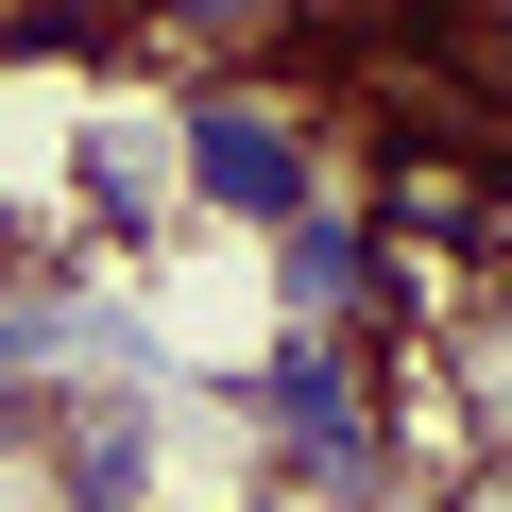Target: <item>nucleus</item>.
I'll list each match as a JSON object with an SVG mask.
<instances>
[{
    "label": "nucleus",
    "instance_id": "4",
    "mask_svg": "<svg viewBox=\"0 0 512 512\" xmlns=\"http://www.w3.org/2000/svg\"><path fill=\"white\" fill-rule=\"evenodd\" d=\"M86 222H103L120 256L171 239V222H205V205H188V137L137 120V103H103V120H86Z\"/></svg>",
    "mask_w": 512,
    "mask_h": 512
},
{
    "label": "nucleus",
    "instance_id": "5",
    "mask_svg": "<svg viewBox=\"0 0 512 512\" xmlns=\"http://www.w3.org/2000/svg\"><path fill=\"white\" fill-rule=\"evenodd\" d=\"M154 35H205V52H291V35H325L342 0H137Z\"/></svg>",
    "mask_w": 512,
    "mask_h": 512
},
{
    "label": "nucleus",
    "instance_id": "6",
    "mask_svg": "<svg viewBox=\"0 0 512 512\" xmlns=\"http://www.w3.org/2000/svg\"><path fill=\"white\" fill-rule=\"evenodd\" d=\"M35 410H52V376H35L18 342H0V461H18V444H35Z\"/></svg>",
    "mask_w": 512,
    "mask_h": 512
},
{
    "label": "nucleus",
    "instance_id": "7",
    "mask_svg": "<svg viewBox=\"0 0 512 512\" xmlns=\"http://www.w3.org/2000/svg\"><path fill=\"white\" fill-rule=\"evenodd\" d=\"M495 495H512V478H495Z\"/></svg>",
    "mask_w": 512,
    "mask_h": 512
},
{
    "label": "nucleus",
    "instance_id": "2",
    "mask_svg": "<svg viewBox=\"0 0 512 512\" xmlns=\"http://www.w3.org/2000/svg\"><path fill=\"white\" fill-rule=\"evenodd\" d=\"M171 137H188V205H205V222L274 239V222L342 171V86H325V69L291 86V69L239 52V69H188V86H171Z\"/></svg>",
    "mask_w": 512,
    "mask_h": 512
},
{
    "label": "nucleus",
    "instance_id": "1",
    "mask_svg": "<svg viewBox=\"0 0 512 512\" xmlns=\"http://www.w3.org/2000/svg\"><path fill=\"white\" fill-rule=\"evenodd\" d=\"M239 410H256V444H274L291 495H325V512L393 495V342L376 325H291L274 308V342L239 359Z\"/></svg>",
    "mask_w": 512,
    "mask_h": 512
},
{
    "label": "nucleus",
    "instance_id": "3",
    "mask_svg": "<svg viewBox=\"0 0 512 512\" xmlns=\"http://www.w3.org/2000/svg\"><path fill=\"white\" fill-rule=\"evenodd\" d=\"M35 461H52V495H69V512H154V410H137L120 376L35 410Z\"/></svg>",
    "mask_w": 512,
    "mask_h": 512
}]
</instances>
